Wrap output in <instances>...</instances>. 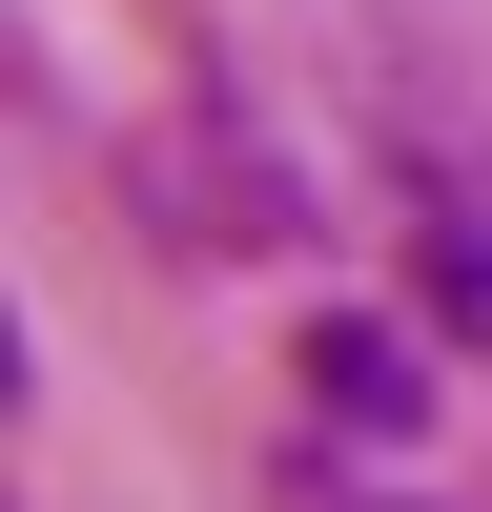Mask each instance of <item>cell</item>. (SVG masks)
<instances>
[{
    "instance_id": "1",
    "label": "cell",
    "mask_w": 492,
    "mask_h": 512,
    "mask_svg": "<svg viewBox=\"0 0 492 512\" xmlns=\"http://www.w3.org/2000/svg\"><path fill=\"white\" fill-rule=\"evenodd\" d=\"M308 390L349 410V431H410V349H390V328H349V308L308 328Z\"/></svg>"
},
{
    "instance_id": "2",
    "label": "cell",
    "mask_w": 492,
    "mask_h": 512,
    "mask_svg": "<svg viewBox=\"0 0 492 512\" xmlns=\"http://www.w3.org/2000/svg\"><path fill=\"white\" fill-rule=\"evenodd\" d=\"M431 287H451V328H492V205H431Z\"/></svg>"
}]
</instances>
